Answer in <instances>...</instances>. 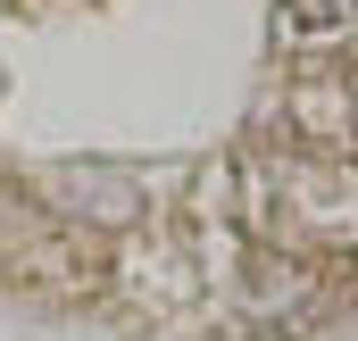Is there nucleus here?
<instances>
[{
	"label": "nucleus",
	"mask_w": 358,
	"mask_h": 341,
	"mask_svg": "<svg viewBox=\"0 0 358 341\" xmlns=\"http://www.w3.org/2000/svg\"><path fill=\"white\" fill-rule=\"evenodd\" d=\"M275 42L292 50L300 75H325V67L358 42V0H283V8H275Z\"/></svg>",
	"instance_id": "nucleus-1"
}]
</instances>
